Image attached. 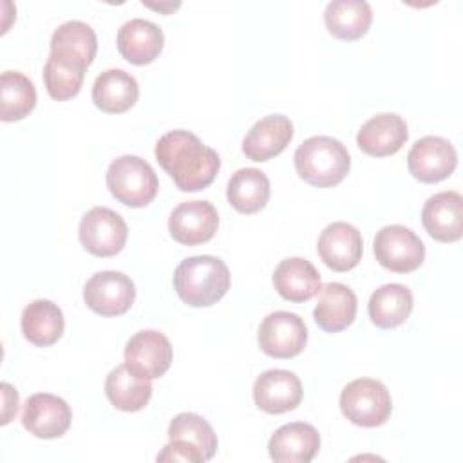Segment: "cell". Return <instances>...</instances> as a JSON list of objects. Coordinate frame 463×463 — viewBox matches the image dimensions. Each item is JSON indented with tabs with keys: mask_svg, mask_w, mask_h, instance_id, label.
<instances>
[{
	"mask_svg": "<svg viewBox=\"0 0 463 463\" xmlns=\"http://www.w3.org/2000/svg\"><path fill=\"white\" fill-rule=\"evenodd\" d=\"M156 159L181 192L210 186L221 168L219 154L188 130H170L156 143Z\"/></svg>",
	"mask_w": 463,
	"mask_h": 463,
	"instance_id": "cell-1",
	"label": "cell"
},
{
	"mask_svg": "<svg viewBox=\"0 0 463 463\" xmlns=\"http://www.w3.org/2000/svg\"><path fill=\"white\" fill-rule=\"evenodd\" d=\"M174 288L192 307L213 306L230 289V269L213 255L186 257L174 271Z\"/></svg>",
	"mask_w": 463,
	"mask_h": 463,
	"instance_id": "cell-2",
	"label": "cell"
},
{
	"mask_svg": "<svg viewBox=\"0 0 463 463\" xmlns=\"http://www.w3.org/2000/svg\"><path fill=\"white\" fill-rule=\"evenodd\" d=\"M293 161L298 177L317 188L342 183L351 168L347 148L331 136L307 137L295 150Z\"/></svg>",
	"mask_w": 463,
	"mask_h": 463,
	"instance_id": "cell-3",
	"label": "cell"
},
{
	"mask_svg": "<svg viewBox=\"0 0 463 463\" xmlns=\"http://www.w3.org/2000/svg\"><path fill=\"white\" fill-rule=\"evenodd\" d=\"M107 188L121 204L143 208L157 195L159 181L154 168L139 156H119L107 168Z\"/></svg>",
	"mask_w": 463,
	"mask_h": 463,
	"instance_id": "cell-4",
	"label": "cell"
},
{
	"mask_svg": "<svg viewBox=\"0 0 463 463\" xmlns=\"http://www.w3.org/2000/svg\"><path fill=\"white\" fill-rule=\"evenodd\" d=\"M340 411L358 427H380L391 416L392 400L380 380L356 378L342 389Z\"/></svg>",
	"mask_w": 463,
	"mask_h": 463,
	"instance_id": "cell-5",
	"label": "cell"
},
{
	"mask_svg": "<svg viewBox=\"0 0 463 463\" xmlns=\"http://www.w3.org/2000/svg\"><path fill=\"white\" fill-rule=\"evenodd\" d=\"M373 251L380 266L394 273H411L423 264L425 246L421 239L407 226H383L374 241Z\"/></svg>",
	"mask_w": 463,
	"mask_h": 463,
	"instance_id": "cell-6",
	"label": "cell"
},
{
	"mask_svg": "<svg viewBox=\"0 0 463 463\" xmlns=\"http://www.w3.org/2000/svg\"><path fill=\"white\" fill-rule=\"evenodd\" d=\"M78 235L89 253L96 257H112L123 250L128 228L118 212L107 206H94L81 217Z\"/></svg>",
	"mask_w": 463,
	"mask_h": 463,
	"instance_id": "cell-7",
	"label": "cell"
},
{
	"mask_svg": "<svg viewBox=\"0 0 463 463\" xmlns=\"http://www.w3.org/2000/svg\"><path fill=\"white\" fill-rule=\"evenodd\" d=\"M259 347L271 358H293L307 342V327L297 313L273 311L259 326Z\"/></svg>",
	"mask_w": 463,
	"mask_h": 463,
	"instance_id": "cell-8",
	"label": "cell"
},
{
	"mask_svg": "<svg viewBox=\"0 0 463 463\" xmlns=\"http://www.w3.org/2000/svg\"><path fill=\"white\" fill-rule=\"evenodd\" d=\"M136 298V286L121 271H98L83 286L85 304L101 317H118L130 309Z\"/></svg>",
	"mask_w": 463,
	"mask_h": 463,
	"instance_id": "cell-9",
	"label": "cell"
},
{
	"mask_svg": "<svg viewBox=\"0 0 463 463\" xmlns=\"http://www.w3.org/2000/svg\"><path fill=\"white\" fill-rule=\"evenodd\" d=\"M172 344L156 329L137 331L128 338L125 345L127 367L145 380H156L163 376L172 364Z\"/></svg>",
	"mask_w": 463,
	"mask_h": 463,
	"instance_id": "cell-10",
	"label": "cell"
},
{
	"mask_svg": "<svg viewBox=\"0 0 463 463\" xmlns=\"http://www.w3.org/2000/svg\"><path fill=\"white\" fill-rule=\"evenodd\" d=\"M458 165L454 145L439 136H425L414 141L407 154V168L421 183L447 179Z\"/></svg>",
	"mask_w": 463,
	"mask_h": 463,
	"instance_id": "cell-11",
	"label": "cell"
},
{
	"mask_svg": "<svg viewBox=\"0 0 463 463\" xmlns=\"http://www.w3.org/2000/svg\"><path fill=\"white\" fill-rule=\"evenodd\" d=\"M72 421L69 403L51 392H36L25 400L22 425L36 438L54 439L63 436Z\"/></svg>",
	"mask_w": 463,
	"mask_h": 463,
	"instance_id": "cell-12",
	"label": "cell"
},
{
	"mask_svg": "<svg viewBox=\"0 0 463 463\" xmlns=\"http://www.w3.org/2000/svg\"><path fill=\"white\" fill-rule=\"evenodd\" d=\"M219 228V215L210 201H186L177 204L168 217V232L184 246L208 242Z\"/></svg>",
	"mask_w": 463,
	"mask_h": 463,
	"instance_id": "cell-13",
	"label": "cell"
},
{
	"mask_svg": "<svg viewBox=\"0 0 463 463\" xmlns=\"http://www.w3.org/2000/svg\"><path fill=\"white\" fill-rule=\"evenodd\" d=\"M317 251L329 269L349 271L362 259L364 241L360 232L353 224L335 221L320 232L317 241Z\"/></svg>",
	"mask_w": 463,
	"mask_h": 463,
	"instance_id": "cell-14",
	"label": "cell"
},
{
	"mask_svg": "<svg viewBox=\"0 0 463 463\" xmlns=\"http://www.w3.org/2000/svg\"><path fill=\"white\" fill-rule=\"evenodd\" d=\"M302 383L286 369H268L253 383V402L268 414H284L300 405Z\"/></svg>",
	"mask_w": 463,
	"mask_h": 463,
	"instance_id": "cell-15",
	"label": "cell"
},
{
	"mask_svg": "<svg viewBox=\"0 0 463 463\" xmlns=\"http://www.w3.org/2000/svg\"><path fill=\"white\" fill-rule=\"evenodd\" d=\"M425 232L439 242H456L463 235V197L445 190L430 195L421 210Z\"/></svg>",
	"mask_w": 463,
	"mask_h": 463,
	"instance_id": "cell-16",
	"label": "cell"
},
{
	"mask_svg": "<svg viewBox=\"0 0 463 463\" xmlns=\"http://www.w3.org/2000/svg\"><path fill=\"white\" fill-rule=\"evenodd\" d=\"M407 137L409 130L405 119L394 112H383L373 116L360 127L356 145L367 156L385 157L396 154L405 145Z\"/></svg>",
	"mask_w": 463,
	"mask_h": 463,
	"instance_id": "cell-17",
	"label": "cell"
},
{
	"mask_svg": "<svg viewBox=\"0 0 463 463\" xmlns=\"http://www.w3.org/2000/svg\"><path fill=\"white\" fill-rule=\"evenodd\" d=\"M320 449L318 430L304 421H293L279 427L269 441V458L277 463H309Z\"/></svg>",
	"mask_w": 463,
	"mask_h": 463,
	"instance_id": "cell-18",
	"label": "cell"
},
{
	"mask_svg": "<svg viewBox=\"0 0 463 463\" xmlns=\"http://www.w3.org/2000/svg\"><path fill=\"white\" fill-rule=\"evenodd\" d=\"M293 139V123L284 114H269L259 119L242 139L248 159L262 163L279 156Z\"/></svg>",
	"mask_w": 463,
	"mask_h": 463,
	"instance_id": "cell-19",
	"label": "cell"
},
{
	"mask_svg": "<svg viewBox=\"0 0 463 463\" xmlns=\"http://www.w3.org/2000/svg\"><path fill=\"white\" fill-rule=\"evenodd\" d=\"M116 43L119 54L127 61L146 65L159 56L165 36L157 24L145 18H130L118 29Z\"/></svg>",
	"mask_w": 463,
	"mask_h": 463,
	"instance_id": "cell-20",
	"label": "cell"
},
{
	"mask_svg": "<svg viewBox=\"0 0 463 463\" xmlns=\"http://www.w3.org/2000/svg\"><path fill=\"white\" fill-rule=\"evenodd\" d=\"M273 286L284 300L300 304L320 293L322 279L318 269L307 259L288 257L275 268Z\"/></svg>",
	"mask_w": 463,
	"mask_h": 463,
	"instance_id": "cell-21",
	"label": "cell"
},
{
	"mask_svg": "<svg viewBox=\"0 0 463 463\" xmlns=\"http://www.w3.org/2000/svg\"><path fill=\"white\" fill-rule=\"evenodd\" d=\"M356 307L358 300L351 288L342 282H327L320 289L313 318L322 331L338 333L353 324Z\"/></svg>",
	"mask_w": 463,
	"mask_h": 463,
	"instance_id": "cell-22",
	"label": "cell"
},
{
	"mask_svg": "<svg viewBox=\"0 0 463 463\" xmlns=\"http://www.w3.org/2000/svg\"><path fill=\"white\" fill-rule=\"evenodd\" d=\"M137 98L139 85L136 78L123 69H107L94 80L92 101L107 114H121L128 110Z\"/></svg>",
	"mask_w": 463,
	"mask_h": 463,
	"instance_id": "cell-23",
	"label": "cell"
},
{
	"mask_svg": "<svg viewBox=\"0 0 463 463\" xmlns=\"http://www.w3.org/2000/svg\"><path fill=\"white\" fill-rule=\"evenodd\" d=\"M22 333L38 347H49L60 340L65 329L63 313L52 300L36 298L22 311Z\"/></svg>",
	"mask_w": 463,
	"mask_h": 463,
	"instance_id": "cell-24",
	"label": "cell"
},
{
	"mask_svg": "<svg viewBox=\"0 0 463 463\" xmlns=\"http://www.w3.org/2000/svg\"><path fill=\"white\" fill-rule=\"evenodd\" d=\"M414 306L412 293L403 284H383L369 298L367 311L374 326L382 329H392L402 326Z\"/></svg>",
	"mask_w": 463,
	"mask_h": 463,
	"instance_id": "cell-25",
	"label": "cell"
},
{
	"mask_svg": "<svg viewBox=\"0 0 463 463\" xmlns=\"http://www.w3.org/2000/svg\"><path fill=\"white\" fill-rule=\"evenodd\" d=\"M324 22L335 38L353 42L367 33L373 11L365 0H333L324 11Z\"/></svg>",
	"mask_w": 463,
	"mask_h": 463,
	"instance_id": "cell-26",
	"label": "cell"
},
{
	"mask_svg": "<svg viewBox=\"0 0 463 463\" xmlns=\"http://www.w3.org/2000/svg\"><path fill=\"white\" fill-rule=\"evenodd\" d=\"M269 179L259 168H239L228 181V203L241 213H257L269 201Z\"/></svg>",
	"mask_w": 463,
	"mask_h": 463,
	"instance_id": "cell-27",
	"label": "cell"
},
{
	"mask_svg": "<svg viewBox=\"0 0 463 463\" xmlns=\"http://www.w3.org/2000/svg\"><path fill=\"white\" fill-rule=\"evenodd\" d=\"M105 394L110 403L125 412H137L146 407L152 396L150 380L134 374L127 364L116 365L105 380Z\"/></svg>",
	"mask_w": 463,
	"mask_h": 463,
	"instance_id": "cell-28",
	"label": "cell"
},
{
	"mask_svg": "<svg viewBox=\"0 0 463 463\" xmlns=\"http://www.w3.org/2000/svg\"><path fill=\"white\" fill-rule=\"evenodd\" d=\"M87 65L72 56L49 52L43 67V81L49 96L56 101L74 98L83 83Z\"/></svg>",
	"mask_w": 463,
	"mask_h": 463,
	"instance_id": "cell-29",
	"label": "cell"
},
{
	"mask_svg": "<svg viewBox=\"0 0 463 463\" xmlns=\"http://www.w3.org/2000/svg\"><path fill=\"white\" fill-rule=\"evenodd\" d=\"M36 105L34 83L22 72L4 71L0 76V119H24Z\"/></svg>",
	"mask_w": 463,
	"mask_h": 463,
	"instance_id": "cell-30",
	"label": "cell"
},
{
	"mask_svg": "<svg viewBox=\"0 0 463 463\" xmlns=\"http://www.w3.org/2000/svg\"><path fill=\"white\" fill-rule=\"evenodd\" d=\"M98 38L94 29L81 20H69L58 25L51 36V52L81 60L87 67L96 58Z\"/></svg>",
	"mask_w": 463,
	"mask_h": 463,
	"instance_id": "cell-31",
	"label": "cell"
},
{
	"mask_svg": "<svg viewBox=\"0 0 463 463\" xmlns=\"http://www.w3.org/2000/svg\"><path fill=\"white\" fill-rule=\"evenodd\" d=\"M168 439H181L195 447L204 459H212L217 450V434L212 425L195 412H181L168 425Z\"/></svg>",
	"mask_w": 463,
	"mask_h": 463,
	"instance_id": "cell-32",
	"label": "cell"
},
{
	"mask_svg": "<svg viewBox=\"0 0 463 463\" xmlns=\"http://www.w3.org/2000/svg\"><path fill=\"white\" fill-rule=\"evenodd\" d=\"M157 461H183V463H203L206 461L204 456L192 445L181 439H170L168 445L156 458Z\"/></svg>",
	"mask_w": 463,
	"mask_h": 463,
	"instance_id": "cell-33",
	"label": "cell"
},
{
	"mask_svg": "<svg viewBox=\"0 0 463 463\" xmlns=\"http://www.w3.org/2000/svg\"><path fill=\"white\" fill-rule=\"evenodd\" d=\"M2 392H4V411H2V425L9 423L11 418L18 411V392L13 389L7 382L2 383Z\"/></svg>",
	"mask_w": 463,
	"mask_h": 463,
	"instance_id": "cell-34",
	"label": "cell"
},
{
	"mask_svg": "<svg viewBox=\"0 0 463 463\" xmlns=\"http://www.w3.org/2000/svg\"><path fill=\"white\" fill-rule=\"evenodd\" d=\"M143 5H146V7H152V9H159V11H166V9H175V7H179L181 4L177 2V4H148V2H145L143 0Z\"/></svg>",
	"mask_w": 463,
	"mask_h": 463,
	"instance_id": "cell-35",
	"label": "cell"
}]
</instances>
